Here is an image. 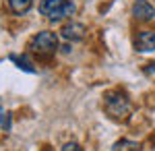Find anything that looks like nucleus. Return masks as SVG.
Masks as SVG:
<instances>
[{
  "instance_id": "f257e3e1",
  "label": "nucleus",
  "mask_w": 155,
  "mask_h": 151,
  "mask_svg": "<svg viewBox=\"0 0 155 151\" xmlns=\"http://www.w3.org/2000/svg\"><path fill=\"white\" fill-rule=\"evenodd\" d=\"M104 110H106L107 116L114 118V120H126L132 106H130V99L126 97V93L112 89V91L104 93Z\"/></svg>"
},
{
  "instance_id": "f03ea898",
  "label": "nucleus",
  "mask_w": 155,
  "mask_h": 151,
  "mask_svg": "<svg viewBox=\"0 0 155 151\" xmlns=\"http://www.w3.org/2000/svg\"><path fill=\"white\" fill-rule=\"evenodd\" d=\"M39 12L48 17L50 21H62V19H71L77 12V6L72 0H41Z\"/></svg>"
},
{
  "instance_id": "7ed1b4c3",
  "label": "nucleus",
  "mask_w": 155,
  "mask_h": 151,
  "mask_svg": "<svg viewBox=\"0 0 155 151\" xmlns=\"http://www.w3.org/2000/svg\"><path fill=\"white\" fill-rule=\"evenodd\" d=\"M27 50L39 56H52L58 50V35L54 31H39L29 39Z\"/></svg>"
},
{
  "instance_id": "20e7f679",
  "label": "nucleus",
  "mask_w": 155,
  "mask_h": 151,
  "mask_svg": "<svg viewBox=\"0 0 155 151\" xmlns=\"http://www.w3.org/2000/svg\"><path fill=\"white\" fill-rule=\"evenodd\" d=\"M132 17L139 21H153L155 19V6L147 0H134L132 2Z\"/></svg>"
},
{
  "instance_id": "39448f33",
  "label": "nucleus",
  "mask_w": 155,
  "mask_h": 151,
  "mask_svg": "<svg viewBox=\"0 0 155 151\" xmlns=\"http://www.w3.org/2000/svg\"><path fill=\"white\" fill-rule=\"evenodd\" d=\"M87 33V29H85L83 23H77V21H71V23L62 25V29H60V35L66 39V42H81Z\"/></svg>"
},
{
  "instance_id": "423d86ee",
  "label": "nucleus",
  "mask_w": 155,
  "mask_h": 151,
  "mask_svg": "<svg viewBox=\"0 0 155 151\" xmlns=\"http://www.w3.org/2000/svg\"><path fill=\"white\" fill-rule=\"evenodd\" d=\"M134 46H137L139 52H153L155 50V33L153 31H141L137 35Z\"/></svg>"
},
{
  "instance_id": "0eeeda50",
  "label": "nucleus",
  "mask_w": 155,
  "mask_h": 151,
  "mask_svg": "<svg viewBox=\"0 0 155 151\" xmlns=\"http://www.w3.org/2000/svg\"><path fill=\"white\" fill-rule=\"evenodd\" d=\"M6 4H8L11 12H15V15H25V12L31 11L33 0H6Z\"/></svg>"
},
{
  "instance_id": "6e6552de",
  "label": "nucleus",
  "mask_w": 155,
  "mask_h": 151,
  "mask_svg": "<svg viewBox=\"0 0 155 151\" xmlns=\"http://www.w3.org/2000/svg\"><path fill=\"white\" fill-rule=\"evenodd\" d=\"M112 151H141V145L137 141H128V139H120L112 145Z\"/></svg>"
},
{
  "instance_id": "1a4fd4ad",
  "label": "nucleus",
  "mask_w": 155,
  "mask_h": 151,
  "mask_svg": "<svg viewBox=\"0 0 155 151\" xmlns=\"http://www.w3.org/2000/svg\"><path fill=\"white\" fill-rule=\"evenodd\" d=\"M8 60H11V62H15V64H17V69L25 70V72H31V75L35 72L33 64H31L29 60L25 58V56H17V54H11V56H8Z\"/></svg>"
},
{
  "instance_id": "9d476101",
  "label": "nucleus",
  "mask_w": 155,
  "mask_h": 151,
  "mask_svg": "<svg viewBox=\"0 0 155 151\" xmlns=\"http://www.w3.org/2000/svg\"><path fill=\"white\" fill-rule=\"evenodd\" d=\"M0 126L4 130H11V114L8 112H2L0 114Z\"/></svg>"
},
{
  "instance_id": "9b49d317",
  "label": "nucleus",
  "mask_w": 155,
  "mask_h": 151,
  "mask_svg": "<svg viewBox=\"0 0 155 151\" xmlns=\"http://www.w3.org/2000/svg\"><path fill=\"white\" fill-rule=\"evenodd\" d=\"M60 151H83V149H81V145H79V143L71 141V143H66V145H64Z\"/></svg>"
},
{
  "instance_id": "f8f14e48",
  "label": "nucleus",
  "mask_w": 155,
  "mask_h": 151,
  "mask_svg": "<svg viewBox=\"0 0 155 151\" xmlns=\"http://www.w3.org/2000/svg\"><path fill=\"white\" fill-rule=\"evenodd\" d=\"M145 72H147V75H155V60H153V62H149V64L145 66Z\"/></svg>"
},
{
  "instance_id": "ddd939ff",
  "label": "nucleus",
  "mask_w": 155,
  "mask_h": 151,
  "mask_svg": "<svg viewBox=\"0 0 155 151\" xmlns=\"http://www.w3.org/2000/svg\"><path fill=\"white\" fill-rule=\"evenodd\" d=\"M2 112H4V110H2V108H0V114H2Z\"/></svg>"
}]
</instances>
